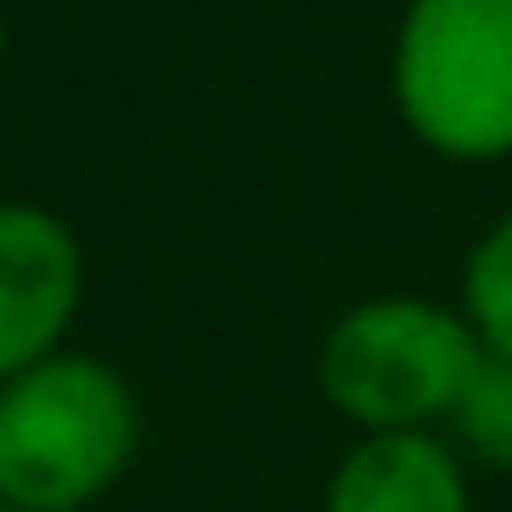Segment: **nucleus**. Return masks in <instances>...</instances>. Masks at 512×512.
Instances as JSON below:
<instances>
[{
	"label": "nucleus",
	"mask_w": 512,
	"mask_h": 512,
	"mask_svg": "<svg viewBox=\"0 0 512 512\" xmlns=\"http://www.w3.org/2000/svg\"><path fill=\"white\" fill-rule=\"evenodd\" d=\"M0 65H7V13H0Z\"/></svg>",
	"instance_id": "6e6552de"
},
{
	"label": "nucleus",
	"mask_w": 512,
	"mask_h": 512,
	"mask_svg": "<svg viewBox=\"0 0 512 512\" xmlns=\"http://www.w3.org/2000/svg\"><path fill=\"white\" fill-rule=\"evenodd\" d=\"M137 454V396L104 357L52 350L0 383V506L78 512L124 480Z\"/></svg>",
	"instance_id": "f257e3e1"
},
{
	"label": "nucleus",
	"mask_w": 512,
	"mask_h": 512,
	"mask_svg": "<svg viewBox=\"0 0 512 512\" xmlns=\"http://www.w3.org/2000/svg\"><path fill=\"white\" fill-rule=\"evenodd\" d=\"M467 461L435 428L363 435L338 461L318 512H467Z\"/></svg>",
	"instance_id": "39448f33"
},
{
	"label": "nucleus",
	"mask_w": 512,
	"mask_h": 512,
	"mask_svg": "<svg viewBox=\"0 0 512 512\" xmlns=\"http://www.w3.org/2000/svg\"><path fill=\"white\" fill-rule=\"evenodd\" d=\"M461 312H467V325H474L480 344L512 357V214H500V221L474 240V253H467Z\"/></svg>",
	"instance_id": "0eeeda50"
},
{
	"label": "nucleus",
	"mask_w": 512,
	"mask_h": 512,
	"mask_svg": "<svg viewBox=\"0 0 512 512\" xmlns=\"http://www.w3.org/2000/svg\"><path fill=\"white\" fill-rule=\"evenodd\" d=\"M480 350L487 344L474 338L467 312L389 292L331 318V331L318 338V389L363 435L428 428L448 422Z\"/></svg>",
	"instance_id": "7ed1b4c3"
},
{
	"label": "nucleus",
	"mask_w": 512,
	"mask_h": 512,
	"mask_svg": "<svg viewBox=\"0 0 512 512\" xmlns=\"http://www.w3.org/2000/svg\"><path fill=\"white\" fill-rule=\"evenodd\" d=\"M448 441H454L461 461L512 474V357L480 350L474 376L461 383V396L448 409Z\"/></svg>",
	"instance_id": "423d86ee"
},
{
	"label": "nucleus",
	"mask_w": 512,
	"mask_h": 512,
	"mask_svg": "<svg viewBox=\"0 0 512 512\" xmlns=\"http://www.w3.org/2000/svg\"><path fill=\"white\" fill-rule=\"evenodd\" d=\"M389 91L402 124L448 163L512 156V0H409Z\"/></svg>",
	"instance_id": "f03ea898"
},
{
	"label": "nucleus",
	"mask_w": 512,
	"mask_h": 512,
	"mask_svg": "<svg viewBox=\"0 0 512 512\" xmlns=\"http://www.w3.org/2000/svg\"><path fill=\"white\" fill-rule=\"evenodd\" d=\"M78 299H85L78 234L39 201H0V383L65 350Z\"/></svg>",
	"instance_id": "20e7f679"
},
{
	"label": "nucleus",
	"mask_w": 512,
	"mask_h": 512,
	"mask_svg": "<svg viewBox=\"0 0 512 512\" xmlns=\"http://www.w3.org/2000/svg\"><path fill=\"white\" fill-rule=\"evenodd\" d=\"M0 512H13V506H0Z\"/></svg>",
	"instance_id": "1a4fd4ad"
}]
</instances>
